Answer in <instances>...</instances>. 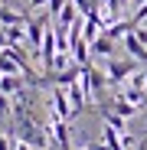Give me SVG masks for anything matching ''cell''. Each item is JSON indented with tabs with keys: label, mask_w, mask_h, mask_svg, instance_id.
Listing matches in <instances>:
<instances>
[{
	"label": "cell",
	"mask_w": 147,
	"mask_h": 150,
	"mask_svg": "<svg viewBox=\"0 0 147 150\" xmlns=\"http://www.w3.org/2000/svg\"><path fill=\"white\" fill-rule=\"evenodd\" d=\"M88 49H92V56H105V59H111V52H114V39H111L108 33H102Z\"/></svg>",
	"instance_id": "cell-6"
},
{
	"label": "cell",
	"mask_w": 147,
	"mask_h": 150,
	"mask_svg": "<svg viewBox=\"0 0 147 150\" xmlns=\"http://www.w3.org/2000/svg\"><path fill=\"white\" fill-rule=\"evenodd\" d=\"M75 7H79V13H82V16H88V13H95V10H98V0H75Z\"/></svg>",
	"instance_id": "cell-10"
},
{
	"label": "cell",
	"mask_w": 147,
	"mask_h": 150,
	"mask_svg": "<svg viewBox=\"0 0 147 150\" xmlns=\"http://www.w3.org/2000/svg\"><path fill=\"white\" fill-rule=\"evenodd\" d=\"M137 72V62L134 59H124V62H118V59H108V82L111 85H121L128 79V75Z\"/></svg>",
	"instance_id": "cell-2"
},
{
	"label": "cell",
	"mask_w": 147,
	"mask_h": 150,
	"mask_svg": "<svg viewBox=\"0 0 147 150\" xmlns=\"http://www.w3.org/2000/svg\"><path fill=\"white\" fill-rule=\"evenodd\" d=\"M7 46H10V39H7V30L0 26V49H7Z\"/></svg>",
	"instance_id": "cell-14"
},
{
	"label": "cell",
	"mask_w": 147,
	"mask_h": 150,
	"mask_svg": "<svg viewBox=\"0 0 147 150\" xmlns=\"http://www.w3.org/2000/svg\"><path fill=\"white\" fill-rule=\"evenodd\" d=\"M72 117H75V111L69 105V91L62 85H56L53 88V121H72Z\"/></svg>",
	"instance_id": "cell-1"
},
{
	"label": "cell",
	"mask_w": 147,
	"mask_h": 150,
	"mask_svg": "<svg viewBox=\"0 0 147 150\" xmlns=\"http://www.w3.org/2000/svg\"><path fill=\"white\" fill-rule=\"evenodd\" d=\"M131 4H134V7H141V4H147V0H131Z\"/></svg>",
	"instance_id": "cell-15"
},
{
	"label": "cell",
	"mask_w": 147,
	"mask_h": 150,
	"mask_svg": "<svg viewBox=\"0 0 147 150\" xmlns=\"http://www.w3.org/2000/svg\"><path fill=\"white\" fill-rule=\"evenodd\" d=\"M65 4H69V0H49V4H46V10H49V16H59Z\"/></svg>",
	"instance_id": "cell-11"
},
{
	"label": "cell",
	"mask_w": 147,
	"mask_h": 150,
	"mask_svg": "<svg viewBox=\"0 0 147 150\" xmlns=\"http://www.w3.org/2000/svg\"><path fill=\"white\" fill-rule=\"evenodd\" d=\"M65 91H69V101H72V111L79 114V111L85 108V101H88V91L82 88V82H72V85H69Z\"/></svg>",
	"instance_id": "cell-5"
},
{
	"label": "cell",
	"mask_w": 147,
	"mask_h": 150,
	"mask_svg": "<svg viewBox=\"0 0 147 150\" xmlns=\"http://www.w3.org/2000/svg\"><path fill=\"white\" fill-rule=\"evenodd\" d=\"M26 20H30L26 13H16V10L0 4V26H16V23H26Z\"/></svg>",
	"instance_id": "cell-7"
},
{
	"label": "cell",
	"mask_w": 147,
	"mask_h": 150,
	"mask_svg": "<svg viewBox=\"0 0 147 150\" xmlns=\"http://www.w3.org/2000/svg\"><path fill=\"white\" fill-rule=\"evenodd\" d=\"M131 20H134V26H141V23L147 20V4H141V7L134 10V16H131Z\"/></svg>",
	"instance_id": "cell-12"
},
{
	"label": "cell",
	"mask_w": 147,
	"mask_h": 150,
	"mask_svg": "<svg viewBox=\"0 0 147 150\" xmlns=\"http://www.w3.org/2000/svg\"><path fill=\"white\" fill-rule=\"evenodd\" d=\"M124 150H131V147H124Z\"/></svg>",
	"instance_id": "cell-16"
},
{
	"label": "cell",
	"mask_w": 147,
	"mask_h": 150,
	"mask_svg": "<svg viewBox=\"0 0 147 150\" xmlns=\"http://www.w3.org/2000/svg\"><path fill=\"white\" fill-rule=\"evenodd\" d=\"M7 111H10V95L0 91V114H7Z\"/></svg>",
	"instance_id": "cell-13"
},
{
	"label": "cell",
	"mask_w": 147,
	"mask_h": 150,
	"mask_svg": "<svg viewBox=\"0 0 147 150\" xmlns=\"http://www.w3.org/2000/svg\"><path fill=\"white\" fill-rule=\"evenodd\" d=\"M131 4V0H105V10H108V20L114 23V20H121V10H124Z\"/></svg>",
	"instance_id": "cell-8"
},
{
	"label": "cell",
	"mask_w": 147,
	"mask_h": 150,
	"mask_svg": "<svg viewBox=\"0 0 147 150\" xmlns=\"http://www.w3.org/2000/svg\"><path fill=\"white\" fill-rule=\"evenodd\" d=\"M0 72H4V75H23V69H20L7 52H0Z\"/></svg>",
	"instance_id": "cell-9"
},
{
	"label": "cell",
	"mask_w": 147,
	"mask_h": 150,
	"mask_svg": "<svg viewBox=\"0 0 147 150\" xmlns=\"http://www.w3.org/2000/svg\"><path fill=\"white\" fill-rule=\"evenodd\" d=\"M46 23H49V16H30V20H26V39H30L33 49L43 46V36H46V30H49Z\"/></svg>",
	"instance_id": "cell-3"
},
{
	"label": "cell",
	"mask_w": 147,
	"mask_h": 150,
	"mask_svg": "<svg viewBox=\"0 0 147 150\" xmlns=\"http://www.w3.org/2000/svg\"><path fill=\"white\" fill-rule=\"evenodd\" d=\"M124 49H128L131 59H137V62L147 65V49H144V42L137 39V33H128V36H124Z\"/></svg>",
	"instance_id": "cell-4"
}]
</instances>
